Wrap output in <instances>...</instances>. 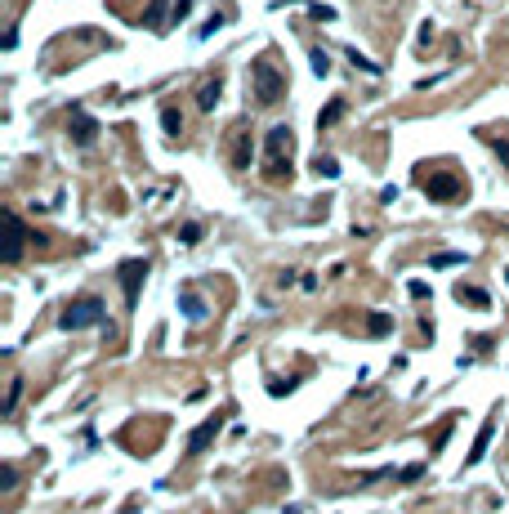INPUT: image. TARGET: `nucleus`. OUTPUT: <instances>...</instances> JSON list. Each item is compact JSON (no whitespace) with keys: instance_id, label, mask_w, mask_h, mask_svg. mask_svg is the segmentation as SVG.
Returning a JSON list of instances; mask_svg holds the SVG:
<instances>
[{"instance_id":"nucleus-10","label":"nucleus","mask_w":509,"mask_h":514,"mask_svg":"<svg viewBox=\"0 0 509 514\" xmlns=\"http://www.w3.org/2000/svg\"><path fill=\"white\" fill-rule=\"evenodd\" d=\"M456 300H461V304H469V309H491V295H487L483 287H465V282L456 287Z\"/></svg>"},{"instance_id":"nucleus-9","label":"nucleus","mask_w":509,"mask_h":514,"mask_svg":"<svg viewBox=\"0 0 509 514\" xmlns=\"http://www.w3.org/2000/svg\"><path fill=\"white\" fill-rule=\"evenodd\" d=\"M179 309H183V318H188V322H206V300H201V295H192V291H183L179 295Z\"/></svg>"},{"instance_id":"nucleus-3","label":"nucleus","mask_w":509,"mask_h":514,"mask_svg":"<svg viewBox=\"0 0 509 514\" xmlns=\"http://www.w3.org/2000/svg\"><path fill=\"white\" fill-rule=\"evenodd\" d=\"M228 411H232V407H219L215 416H206V421H201V425L192 429V434H188V456H197V452H206V447H210V443L219 438V429L228 425Z\"/></svg>"},{"instance_id":"nucleus-4","label":"nucleus","mask_w":509,"mask_h":514,"mask_svg":"<svg viewBox=\"0 0 509 514\" xmlns=\"http://www.w3.org/2000/svg\"><path fill=\"white\" fill-rule=\"evenodd\" d=\"M424 179V192L433 197V202H461L465 197V184L456 175H447V170H438V175H420Z\"/></svg>"},{"instance_id":"nucleus-6","label":"nucleus","mask_w":509,"mask_h":514,"mask_svg":"<svg viewBox=\"0 0 509 514\" xmlns=\"http://www.w3.org/2000/svg\"><path fill=\"white\" fill-rule=\"evenodd\" d=\"M148 277V259H125L121 264V287H125V300L134 304L139 300V282Z\"/></svg>"},{"instance_id":"nucleus-12","label":"nucleus","mask_w":509,"mask_h":514,"mask_svg":"<svg viewBox=\"0 0 509 514\" xmlns=\"http://www.w3.org/2000/svg\"><path fill=\"white\" fill-rule=\"evenodd\" d=\"M491 429H496V421H487V425L478 429V438H473V452L465 456V466H478V461L487 456V447H491Z\"/></svg>"},{"instance_id":"nucleus-26","label":"nucleus","mask_w":509,"mask_h":514,"mask_svg":"<svg viewBox=\"0 0 509 514\" xmlns=\"http://www.w3.org/2000/svg\"><path fill=\"white\" fill-rule=\"evenodd\" d=\"M121 514H139V505H134V501H130V505H125V510H121Z\"/></svg>"},{"instance_id":"nucleus-2","label":"nucleus","mask_w":509,"mask_h":514,"mask_svg":"<svg viewBox=\"0 0 509 514\" xmlns=\"http://www.w3.org/2000/svg\"><path fill=\"white\" fill-rule=\"evenodd\" d=\"M98 322H103V300H94V295H81V300H72L58 313L63 331H85V327H98Z\"/></svg>"},{"instance_id":"nucleus-20","label":"nucleus","mask_w":509,"mask_h":514,"mask_svg":"<svg viewBox=\"0 0 509 514\" xmlns=\"http://www.w3.org/2000/svg\"><path fill=\"white\" fill-rule=\"evenodd\" d=\"M161 9H165V0H152V5H148V27H161Z\"/></svg>"},{"instance_id":"nucleus-24","label":"nucleus","mask_w":509,"mask_h":514,"mask_svg":"<svg viewBox=\"0 0 509 514\" xmlns=\"http://www.w3.org/2000/svg\"><path fill=\"white\" fill-rule=\"evenodd\" d=\"M192 14V0H175V19H188Z\"/></svg>"},{"instance_id":"nucleus-14","label":"nucleus","mask_w":509,"mask_h":514,"mask_svg":"<svg viewBox=\"0 0 509 514\" xmlns=\"http://www.w3.org/2000/svg\"><path fill=\"white\" fill-rule=\"evenodd\" d=\"M366 331H371V336H389V331H394V318H389V313H371Z\"/></svg>"},{"instance_id":"nucleus-23","label":"nucleus","mask_w":509,"mask_h":514,"mask_svg":"<svg viewBox=\"0 0 509 514\" xmlns=\"http://www.w3.org/2000/svg\"><path fill=\"white\" fill-rule=\"evenodd\" d=\"M313 19H317V23H331V19H335V9H327V5H313Z\"/></svg>"},{"instance_id":"nucleus-22","label":"nucleus","mask_w":509,"mask_h":514,"mask_svg":"<svg viewBox=\"0 0 509 514\" xmlns=\"http://www.w3.org/2000/svg\"><path fill=\"white\" fill-rule=\"evenodd\" d=\"M19 394H23V380H14V385H9V398H5V411H14V403H19Z\"/></svg>"},{"instance_id":"nucleus-16","label":"nucleus","mask_w":509,"mask_h":514,"mask_svg":"<svg viewBox=\"0 0 509 514\" xmlns=\"http://www.w3.org/2000/svg\"><path fill=\"white\" fill-rule=\"evenodd\" d=\"M447 264H465V251H438L429 259V269H447Z\"/></svg>"},{"instance_id":"nucleus-13","label":"nucleus","mask_w":509,"mask_h":514,"mask_svg":"<svg viewBox=\"0 0 509 514\" xmlns=\"http://www.w3.org/2000/svg\"><path fill=\"white\" fill-rule=\"evenodd\" d=\"M339 117H344V98H331V103L317 112V130H331Z\"/></svg>"},{"instance_id":"nucleus-21","label":"nucleus","mask_w":509,"mask_h":514,"mask_svg":"<svg viewBox=\"0 0 509 514\" xmlns=\"http://www.w3.org/2000/svg\"><path fill=\"white\" fill-rule=\"evenodd\" d=\"M447 434H451V421H443V425H438V429H433V438H429V443H433V452H438V447H443V443H447Z\"/></svg>"},{"instance_id":"nucleus-7","label":"nucleus","mask_w":509,"mask_h":514,"mask_svg":"<svg viewBox=\"0 0 509 514\" xmlns=\"http://www.w3.org/2000/svg\"><path fill=\"white\" fill-rule=\"evenodd\" d=\"M5 228H9V246H5V259H9V264H19V259H23V233H27V228H23V220H19L14 210H5Z\"/></svg>"},{"instance_id":"nucleus-11","label":"nucleus","mask_w":509,"mask_h":514,"mask_svg":"<svg viewBox=\"0 0 509 514\" xmlns=\"http://www.w3.org/2000/svg\"><path fill=\"white\" fill-rule=\"evenodd\" d=\"M219 90H224V81H219V76L206 81V86L197 90V108H201V112H215V108H219Z\"/></svg>"},{"instance_id":"nucleus-18","label":"nucleus","mask_w":509,"mask_h":514,"mask_svg":"<svg viewBox=\"0 0 509 514\" xmlns=\"http://www.w3.org/2000/svg\"><path fill=\"white\" fill-rule=\"evenodd\" d=\"M309 63H313V72H317V76H327V72H331V58L322 54V49H313V54H309Z\"/></svg>"},{"instance_id":"nucleus-17","label":"nucleus","mask_w":509,"mask_h":514,"mask_svg":"<svg viewBox=\"0 0 509 514\" xmlns=\"http://www.w3.org/2000/svg\"><path fill=\"white\" fill-rule=\"evenodd\" d=\"M313 175L335 179V175H339V161H335V157H317V161H313Z\"/></svg>"},{"instance_id":"nucleus-19","label":"nucleus","mask_w":509,"mask_h":514,"mask_svg":"<svg viewBox=\"0 0 509 514\" xmlns=\"http://www.w3.org/2000/svg\"><path fill=\"white\" fill-rule=\"evenodd\" d=\"M179 242L197 246V242H201V224H183V228H179Z\"/></svg>"},{"instance_id":"nucleus-5","label":"nucleus","mask_w":509,"mask_h":514,"mask_svg":"<svg viewBox=\"0 0 509 514\" xmlns=\"http://www.w3.org/2000/svg\"><path fill=\"white\" fill-rule=\"evenodd\" d=\"M67 135H72V143H81V148H90V143L98 139V121L90 117V112H81V108H72V117H67Z\"/></svg>"},{"instance_id":"nucleus-8","label":"nucleus","mask_w":509,"mask_h":514,"mask_svg":"<svg viewBox=\"0 0 509 514\" xmlns=\"http://www.w3.org/2000/svg\"><path fill=\"white\" fill-rule=\"evenodd\" d=\"M291 143H295L291 125H273V130H268V157H273V161H282V153H291Z\"/></svg>"},{"instance_id":"nucleus-15","label":"nucleus","mask_w":509,"mask_h":514,"mask_svg":"<svg viewBox=\"0 0 509 514\" xmlns=\"http://www.w3.org/2000/svg\"><path fill=\"white\" fill-rule=\"evenodd\" d=\"M161 130H165V135H170V139H175V135H179V130H183V117H179V112H175V108H165V112H161Z\"/></svg>"},{"instance_id":"nucleus-25","label":"nucleus","mask_w":509,"mask_h":514,"mask_svg":"<svg viewBox=\"0 0 509 514\" xmlns=\"http://www.w3.org/2000/svg\"><path fill=\"white\" fill-rule=\"evenodd\" d=\"M496 157L505 161V170H509V139H496Z\"/></svg>"},{"instance_id":"nucleus-1","label":"nucleus","mask_w":509,"mask_h":514,"mask_svg":"<svg viewBox=\"0 0 509 514\" xmlns=\"http://www.w3.org/2000/svg\"><path fill=\"white\" fill-rule=\"evenodd\" d=\"M250 81H254V103H259V108L277 103V98L286 94V76H282L268 58H254V63H250Z\"/></svg>"}]
</instances>
